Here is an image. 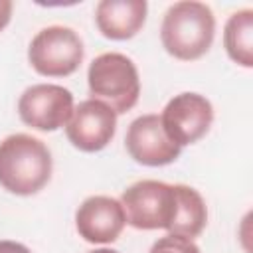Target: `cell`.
Returning a JSON list of instances; mask_svg holds the SVG:
<instances>
[{
  "mask_svg": "<svg viewBox=\"0 0 253 253\" xmlns=\"http://www.w3.org/2000/svg\"><path fill=\"white\" fill-rule=\"evenodd\" d=\"M53 158L43 140L26 132L0 142V186L14 196H34L51 180Z\"/></svg>",
  "mask_w": 253,
  "mask_h": 253,
  "instance_id": "1",
  "label": "cell"
},
{
  "mask_svg": "<svg viewBox=\"0 0 253 253\" xmlns=\"http://www.w3.org/2000/svg\"><path fill=\"white\" fill-rule=\"evenodd\" d=\"M215 38V16L198 0H182L168 6L160 24V42L168 55L180 61L204 57Z\"/></svg>",
  "mask_w": 253,
  "mask_h": 253,
  "instance_id": "2",
  "label": "cell"
},
{
  "mask_svg": "<svg viewBox=\"0 0 253 253\" xmlns=\"http://www.w3.org/2000/svg\"><path fill=\"white\" fill-rule=\"evenodd\" d=\"M87 87L91 99L109 105L117 115H125L134 109L140 97L138 69L128 55L105 51L89 63Z\"/></svg>",
  "mask_w": 253,
  "mask_h": 253,
  "instance_id": "3",
  "label": "cell"
},
{
  "mask_svg": "<svg viewBox=\"0 0 253 253\" xmlns=\"http://www.w3.org/2000/svg\"><path fill=\"white\" fill-rule=\"evenodd\" d=\"M119 202L130 227L140 231H168L176 215L178 196L174 184L162 180H138L123 190Z\"/></svg>",
  "mask_w": 253,
  "mask_h": 253,
  "instance_id": "4",
  "label": "cell"
},
{
  "mask_svg": "<svg viewBox=\"0 0 253 253\" xmlns=\"http://www.w3.org/2000/svg\"><path fill=\"white\" fill-rule=\"evenodd\" d=\"M85 57L81 36L69 26L42 28L28 45V61L42 77H69Z\"/></svg>",
  "mask_w": 253,
  "mask_h": 253,
  "instance_id": "5",
  "label": "cell"
},
{
  "mask_svg": "<svg viewBox=\"0 0 253 253\" xmlns=\"http://www.w3.org/2000/svg\"><path fill=\"white\" fill-rule=\"evenodd\" d=\"M75 109L73 93L57 83H36L22 91L18 99L20 121L40 132L65 128Z\"/></svg>",
  "mask_w": 253,
  "mask_h": 253,
  "instance_id": "6",
  "label": "cell"
},
{
  "mask_svg": "<svg viewBox=\"0 0 253 253\" xmlns=\"http://www.w3.org/2000/svg\"><path fill=\"white\" fill-rule=\"evenodd\" d=\"M166 136L180 148L202 140L213 125V105L208 97L184 91L174 95L160 113Z\"/></svg>",
  "mask_w": 253,
  "mask_h": 253,
  "instance_id": "7",
  "label": "cell"
},
{
  "mask_svg": "<svg viewBox=\"0 0 253 253\" xmlns=\"http://www.w3.org/2000/svg\"><path fill=\"white\" fill-rule=\"evenodd\" d=\"M117 117L119 115L109 105L89 97L75 105L73 115L65 125V136L71 146L81 152H99L115 138Z\"/></svg>",
  "mask_w": 253,
  "mask_h": 253,
  "instance_id": "8",
  "label": "cell"
},
{
  "mask_svg": "<svg viewBox=\"0 0 253 253\" xmlns=\"http://www.w3.org/2000/svg\"><path fill=\"white\" fill-rule=\"evenodd\" d=\"M125 148L136 164L150 168L168 166L182 154V148L166 136L160 115L156 113L140 115L128 125L125 134Z\"/></svg>",
  "mask_w": 253,
  "mask_h": 253,
  "instance_id": "9",
  "label": "cell"
},
{
  "mask_svg": "<svg viewBox=\"0 0 253 253\" xmlns=\"http://www.w3.org/2000/svg\"><path fill=\"white\" fill-rule=\"evenodd\" d=\"M126 225V215L117 198L89 196L75 211V229L79 237L93 245H107L121 237Z\"/></svg>",
  "mask_w": 253,
  "mask_h": 253,
  "instance_id": "10",
  "label": "cell"
},
{
  "mask_svg": "<svg viewBox=\"0 0 253 253\" xmlns=\"http://www.w3.org/2000/svg\"><path fill=\"white\" fill-rule=\"evenodd\" d=\"M146 14V0H101L95 6V26L103 38L125 42L144 28Z\"/></svg>",
  "mask_w": 253,
  "mask_h": 253,
  "instance_id": "11",
  "label": "cell"
},
{
  "mask_svg": "<svg viewBox=\"0 0 253 253\" xmlns=\"http://www.w3.org/2000/svg\"><path fill=\"white\" fill-rule=\"evenodd\" d=\"M178 206L172 227L168 229L170 235H180L188 239H196L208 225V206L202 194L186 184H174Z\"/></svg>",
  "mask_w": 253,
  "mask_h": 253,
  "instance_id": "12",
  "label": "cell"
},
{
  "mask_svg": "<svg viewBox=\"0 0 253 253\" xmlns=\"http://www.w3.org/2000/svg\"><path fill=\"white\" fill-rule=\"evenodd\" d=\"M223 47L227 57L239 67H253V10L233 12L223 26Z\"/></svg>",
  "mask_w": 253,
  "mask_h": 253,
  "instance_id": "13",
  "label": "cell"
},
{
  "mask_svg": "<svg viewBox=\"0 0 253 253\" xmlns=\"http://www.w3.org/2000/svg\"><path fill=\"white\" fill-rule=\"evenodd\" d=\"M148 253H202V249L198 247V243L194 239L166 233L164 237H160L152 243Z\"/></svg>",
  "mask_w": 253,
  "mask_h": 253,
  "instance_id": "14",
  "label": "cell"
},
{
  "mask_svg": "<svg viewBox=\"0 0 253 253\" xmlns=\"http://www.w3.org/2000/svg\"><path fill=\"white\" fill-rule=\"evenodd\" d=\"M0 253H32V251H30V247H26L20 241L0 239Z\"/></svg>",
  "mask_w": 253,
  "mask_h": 253,
  "instance_id": "15",
  "label": "cell"
},
{
  "mask_svg": "<svg viewBox=\"0 0 253 253\" xmlns=\"http://www.w3.org/2000/svg\"><path fill=\"white\" fill-rule=\"evenodd\" d=\"M12 10H14V4L10 0H0V32L10 24Z\"/></svg>",
  "mask_w": 253,
  "mask_h": 253,
  "instance_id": "16",
  "label": "cell"
},
{
  "mask_svg": "<svg viewBox=\"0 0 253 253\" xmlns=\"http://www.w3.org/2000/svg\"><path fill=\"white\" fill-rule=\"evenodd\" d=\"M87 253H121V251L111 249V247H99V249H91V251H87Z\"/></svg>",
  "mask_w": 253,
  "mask_h": 253,
  "instance_id": "17",
  "label": "cell"
}]
</instances>
